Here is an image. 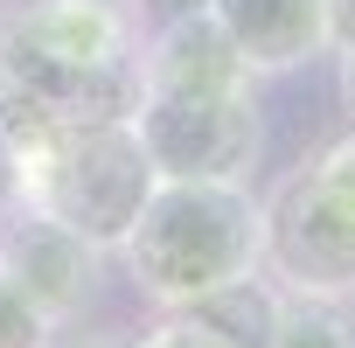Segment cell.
Segmentation results:
<instances>
[{"label":"cell","mask_w":355,"mask_h":348,"mask_svg":"<svg viewBox=\"0 0 355 348\" xmlns=\"http://www.w3.org/2000/svg\"><path fill=\"white\" fill-rule=\"evenodd\" d=\"M265 348H355L348 299H327V293H286V286H272Z\"/></svg>","instance_id":"9c48e42d"},{"label":"cell","mask_w":355,"mask_h":348,"mask_svg":"<svg viewBox=\"0 0 355 348\" xmlns=\"http://www.w3.org/2000/svg\"><path fill=\"white\" fill-rule=\"evenodd\" d=\"M49 348H125V341H112V334H63V327H56Z\"/></svg>","instance_id":"5bb4252c"},{"label":"cell","mask_w":355,"mask_h":348,"mask_svg":"<svg viewBox=\"0 0 355 348\" xmlns=\"http://www.w3.org/2000/svg\"><path fill=\"white\" fill-rule=\"evenodd\" d=\"M265 209V279L286 293L355 299V125L286 167Z\"/></svg>","instance_id":"277c9868"},{"label":"cell","mask_w":355,"mask_h":348,"mask_svg":"<svg viewBox=\"0 0 355 348\" xmlns=\"http://www.w3.org/2000/svg\"><path fill=\"white\" fill-rule=\"evenodd\" d=\"M49 341H56V320H42L15 293V279L0 272V348H49Z\"/></svg>","instance_id":"30bf717a"},{"label":"cell","mask_w":355,"mask_h":348,"mask_svg":"<svg viewBox=\"0 0 355 348\" xmlns=\"http://www.w3.org/2000/svg\"><path fill=\"white\" fill-rule=\"evenodd\" d=\"M132 0H8L0 8V125L15 139L84 119H132L139 105Z\"/></svg>","instance_id":"6da1fadb"},{"label":"cell","mask_w":355,"mask_h":348,"mask_svg":"<svg viewBox=\"0 0 355 348\" xmlns=\"http://www.w3.org/2000/svg\"><path fill=\"white\" fill-rule=\"evenodd\" d=\"M153 182L160 167L146 160L132 119H84L21 139V209H42L49 223L77 230L98 251L125 244Z\"/></svg>","instance_id":"3957f363"},{"label":"cell","mask_w":355,"mask_h":348,"mask_svg":"<svg viewBox=\"0 0 355 348\" xmlns=\"http://www.w3.org/2000/svg\"><path fill=\"white\" fill-rule=\"evenodd\" d=\"M139 146L160 174L182 182H244L265 153L258 119V77H216V84H139L132 105Z\"/></svg>","instance_id":"5b68a950"},{"label":"cell","mask_w":355,"mask_h":348,"mask_svg":"<svg viewBox=\"0 0 355 348\" xmlns=\"http://www.w3.org/2000/svg\"><path fill=\"white\" fill-rule=\"evenodd\" d=\"M334 91H341V112H348V125H355V49H341V63H334Z\"/></svg>","instance_id":"4fadbf2b"},{"label":"cell","mask_w":355,"mask_h":348,"mask_svg":"<svg viewBox=\"0 0 355 348\" xmlns=\"http://www.w3.org/2000/svg\"><path fill=\"white\" fill-rule=\"evenodd\" d=\"M21 209V139L0 125V216Z\"/></svg>","instance_id":"8fae6325"},{"label":"cell","mask_w":355,"mask_h":348,"mask_svg":"<svg viewBox=\"0 0 355 348\" xmlns=\"http://www.w3.org/2000/svg\"><path fill=\"white\" fill-rule=\"evenodd\" d=\"M327 42H334V56L355 49V0H327Z\"/></svg>","instance_id":"7c38bea8"},{"label":"cell","mask_w":355,"mask_h":348,"mask_svg":"<svg viewBox=\"0 0 355 348\" xmlns=\"http://www.w3.org/2000/svg\"><path fill=\"white\" fill-rule=\"evenodd\" d=\"M216 15V28L230 35V49L258 70V77H279V70H300L313 56H334L327 42V0H202Z\"/></svg>","instance_id":"52a82bcc"},{"label":"cell","mask_w":355,"mask_h":348,"mask_svg":"<svg viewBox=\"0 0 355 348\" xmlns=\"http://www.w3.org/2000/svg\"><path fill=\"white\" fill-rule=\"evenodd\" d=\"M98 258H105L98 244H84L77 230L49 223L42 209L0 216V272H8L15 293L42 320H56V327H70L84 313V299L98 293Z\"/></svg>","instance_id":"8992f818"},{"label":"cell","mask_w":355,"mask_h":348,"mask_svg":"<svg viewBox=\"0 0 355 348\" xmlns=\"http://www.w3.org/2000/svg\"><path fill=\"white\" fill-rule=\"evenodd\" d=\"M265 320H272V279L258 272L216 299L160 306V320L139 327L125 348H265Z\"/></svg>","instance_id":"ba28073f"},{"label":"cell","mask_w":355,"mask_h":348,"mask_svg":"<svg viewBox=\"0 0 355 348\" xmlns=\"http://www.w3.org/2000/svg\"><path fill=\"white\" fill-rule=\"evenodd\" d=\"M125 279L153 306H196L265 272V209L251 182H182L160 174L125 244Z\"/></svg>","instance_id":"7a4b0ae2"}]
</instances>
